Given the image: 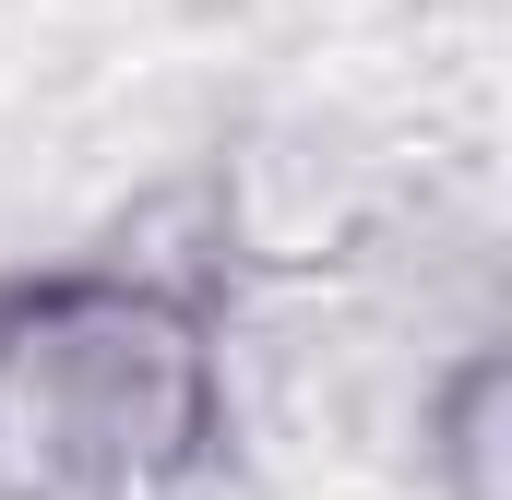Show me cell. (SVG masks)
Wrapping results in <instances>:
<instances>
[{
	"label": "cell",
	"instance_id": "6da1fadb",
	"mask_svg": "<svg viewBox=\"0 0 512 500\" xmlns=\"http://www.w3.org/2000/svg\"><path fill=\"white\" fill-rule=\"evenodd\" d=\"M203 441L215 370L155 286H36L0 310V500H155Z\"/></svg>",
	"mask_w": 512,
	"mask_h": 500
},
{
	"label": "cell",
	"instance_id": "7a4b0ae2",
	"mask_svg": "<svg viewBox=\"0 0 512 500\" xmlns=\"http://www.w3.org/2000/svg\"><path fill=\"white\" fill-rule=\"evenodd\" d=\"M489 405H501V358H477V370L453 381V465H465V500H501L489 489Z\"/></svg>",
	"mask_w": 512,
	"mask_h": 500
}]
</instances>
